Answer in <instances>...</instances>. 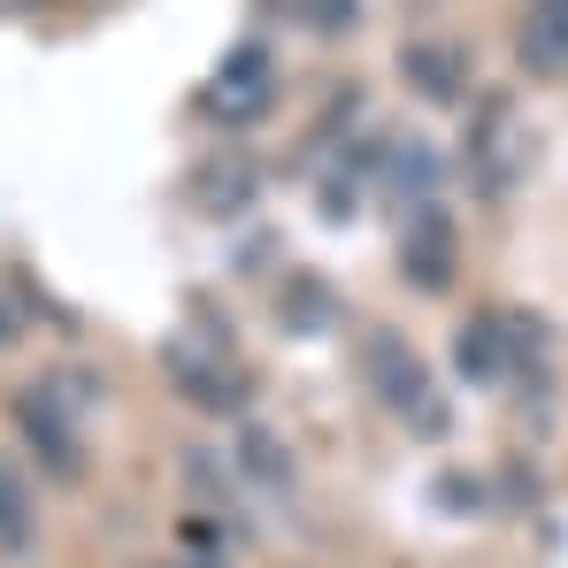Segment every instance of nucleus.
I'll return each mask as SVG.
<instances>
[{
	"label": "nucleus",
	"mask_w": 568,
	"mask_h": 568,
	"mask_svg": "<svg viewBox=\"0 0 568 568\" xmlns=\"http://www.w3.org/2000/svg\"><path fill=\"white\" fill-rule=\"evenodd\" d=\"M362 384L377 392V407H392L415 438H446L454 430V407L430 392V369H423V354H415V338L407 331H392V323H369L362 331Z\"/></svg>",
	"instance_id": "f257e3e1"
},
{
	"label": "nucleus",
	"mask_w": 568,
	"mask_h": 568,
	"mask_svg": "<svg viewBox=\"0 0 568 568\" xmlns=\"http://www.w3.org/2000/svg\"><path fill=\"white\" fill-rule=\"evenodd\" d=\"M546 346H554V331H546L538 315H523V307H484V315H469V323L454 331V369H462V384H476V392H499V384L530 377Z\"/></svg>",
	"instance_id": "f03ea898"
},
{
	"label": "nucleus",
	"mask_w": 568,
	"mask_h": 568,
	"mask_svg": "<svg viewBox=\"0 0 568 568\" xmlns=\"http://www.w3.org/2000/svg\"><path fill=\"white\" fill-rule=\"evenodd\" d=\"M399 277L415 292H454L462 284V223L438 200H415L407 239H399Z\"/></svg>",
	"instance_id": "7ed1b4c3"
},
{
	"label": "nucleus",
	"mask_w": 568,
	"mask_h": 568,
	"mask_svg": "<svg viewBox=\"0 0 568 568\" xmlns=\"http://www.w3.org/2000/svg\"><path fill=\"white\" fill-rule=\"evenodd\" d=\"M16 430H23V446L39 454V469L54 476V484H78V476H85V438H78L70 407L54 399V384L16 392Z\"/></svg>",
	"instance_id": "20e7f679"
},
{
	"label": "nucleus",
	"mask_w": 568,
	"mask_h": 568,
	"mask_svg": "<svg viewBox=\"0 0 568 568\" xmlns=\"http://www.w3.org/2000/svg\"><path fill=\"white\" fill-rule=\"evenodd\" d=\"M399 78L430 100V108H454V100L469 93V62H462V47H423V39H415V47L399 54Z\"/></svg>",
	"instance_id": "39448f33"
},
{
	"label": "nucleus",
	"mask_w": 568,
	"mask_h": 568,
	"mask_svg": "<svg viewBox=\"0 0 568 568\" xmlns=\"http://www.w3.org/2000/svg\"><path fill=\"white\" fill-rule=\"evenodd\" d=\"M31 546H39V491L16 462H0V561H31Z\"/></svg>",
	"instance_id": "423d86ee"
},
{
	"label": "nucleus",
	"mask_w": 568,
	"mask_h": 568,
	"mask_svg": "<svg viewBox=\"0 0 568 568\" xmlns=\"http://www.w3.org/2000/svg\"><path fill=\"white\" fill-rule=\"evenodd\" d=\"M515 62H523L530 78H568V23L546 16V8H523V23H515Z\"/></svg>",
	"instance_id": "0eeeda50"
},
{
	"label": "nucleus",
	"mask_w": 568,
	"mask_h": 568,
	"mask_svg": "<svg viewBox=\"0 0 568 568\" xmlns=\"http://www.w3.org/2000/svg\"><path fill=\"white\" fill-rule=\"evenodd\" d=\"M239 476L262 491H292V446L270 423H239Z\"/></svg>",
	"instance_id": "6e6552de"
},
{
	"label": "nucleus",
	"mask_w": 568,
	"mask_h": 568,
	"mask_svg": "<svg viewBox=\"0 0 568 568\" xmlns=\"http://www.w3.org/2000/svg\"><path fill=\"white\" fill-rule=\"evenodd\" d=\"M284 331H300V338H323L331 331V284L323 277H292L284 284Z\"/></svg>",
	"instance_id": "1a4fd4ad"
},
{
	"label": "nucleus",
	"mask_w": 568,
	"mask_h": 568,
	"mask_svg": "<svg viewBox=\"0 0 568 568\" xmlns=\"http://www.w3.org/2000/svg\"><path fill=\"white\" fill-rule=\"evenodd\" d=\"M170 377L185 384V392L200 399V407H215V415H231V407H239V384H223L215 369H207V362H200V354H185V346L170 354Z\"/></svg>",
	"instance_id": "9d476101"
},
{
	"label": "nucleus",
	"mask_w": 568,
	"mask_h": 568,
	"mask_svg": "<svg viewBox=\"0 0 568 568\" xmlns=\"http://www.w3.org/2000/svg\"><path fill=\"white\" fill-rule=\"evenodd\" d=\"M292 16H300L315 39H354V31H362V0H292Z\"/></svg>",
	"instance_id": "9b49d317"
},
{
	"label": "nucleus",
	"mask_w": 568,
	"mask_h": 568,
	"mask_svg": "<svg viewBox=\"0 0 568 568\" xmlns=\"http://www.w3.org/2000/svg\"><path fill=\"white\" fill-rule=\"evenodd\" d=\"M392 170H399L392 185L407 192V200H430V192H438V178H446V162H438L430 146H415V139H407V146L392 154Z\"/></svg>",
	"instance_id": "f8f14e48"
},
{
	"label": "nucleus",
	"mask_w": 568,
	"mask_h": 568,
	"mask_svg": "<svg viewBox=\"0 0 568 568\" xmlns=\"http://www.w3.org/2000/svg\"><path fill=\"white\" fill-rule=\"evenodd\" d=\"M476 476H438V499L454 507V515H476V507H491V491H469Z\"/></svg>",
	"instance_id": "ddd939ff"
},
{
	"label": "nucleus",
	"mask_w": 568,
	"mask_h": 568,
	"mask_svg": "<svg viewBox=\"0 0 568 568\" xmlns=\"http://www.w3.org/2000/svg\"><path fill=\"white\" fill-rule=\"evenodd\" d=\"M270 78V62H262V47H239L231 62H223V85H262Z\"/></svg>",
	"instance_id": "4468645a"
},
{
	"label": "nucleus",
	"mask_w": 568,
	"mask_h": 568,
	"mask_svg": "<svg viewBox=\"0 0 568 568\" xmlns=\"http://www.w3.org/2000/svg\"><path fill=\"white\" fill-rule=\"evenodd\" d=\"M530 8H546V16H561V23H568V0H530Z\"/></svg>",
	"instance_id": "2eb2a0df"
},
{
	"label": "nucleus",
	"mask_w": 568,
	"mask_h": 568,
	"mask_svg": "<svg viewBox=\"0 0 568 568\" xmlns=\"http://www.w3.org/2000/svg\"><path fill=\"white\" fill-rule=\"evenodd\" d=\"M8 338H16V315H8V307H0V346H8Z\"/></svg>",
	"instance_id": "dca6fc26"
},
{
	"label": "nucleus",
	"mask_w": 568,
	"mask_h": 568,
	"mask_svg": "<svg viewBox=\"0 0 568 568\" xmlns=\"http://www.w3.org/2000/svg\"><path fill=\"white\" fill-rule=\"evenodd\" d=\"M185 568H215V561H185Z\"/></svg>",
	"instance_id": "f3484780"
}]
</instances>
